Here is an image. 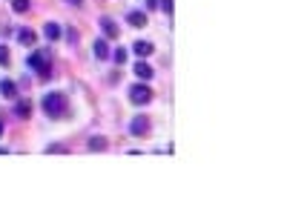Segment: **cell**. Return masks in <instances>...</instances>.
<instances>
[{"label":"cell","mask_w":307,"mask_h":215,"mask_svg":"<svg viewBox=\"0 0 307 215\" xmlns=\"http://www.w3.org/2000/svg\"><path fill=\"white\" fill-rule=\"evenodd\" d=\"M26 66L32 72H37V78H49L52 75V55L43 52V49H34L32 55L26 57Z\"/></svg>","instance_id":"6da1fadb"},{"label":"cell","mask_w":307,"mask_h":215,"mask_svg":"<svg viewBox=\"0 0 307 215\" xmlns=\"http://www.w3.org/2000/svg\"><path fill=\"white\" fill-rule=\"evenodd\" d=\"M43 112L49 115V118H63V115L69 112L66 95H63V92H49L43 98Z\"/></svg>","instance_id":"7a4b0ae2"},{"label":"cell","mask_w":307,"mask_h":215,"mask_svg":"<svg viewBox=\"0 0 307 215\" xmlns=\"http://www.w3.org/2000/svg\"><path fill=\"white\" fill-rule=\"evenodd\" d=\"M129 101L135 103V106H147V103L152 101V89H149V86H144V83H138V86H132V89H129Z\"/></svg>","instance_id":"3957f363"},{"label":"cell","mask_w":307,"mask_h":215,"mask_svg":"<svg viewBox=\"0 0 307 215\" xmlns=\"http://www.w3.org/2000/svg\"><path fill=\"white\" fill-rule=\"evenodd\" d=\"M129 132H132L135 138H144L149 132V121L147 118H141V115H135V118L129 121Z\"/></svg>","instance_id":"277c9868"},{"label":"cell","mask_w":307,"mask_h":215,"mask_svg":"<svg viewBox=\"0 0 307 215\" xmlns=\"http://www.w3.org/2000/svg\"><path fill=\"white\" fill-rule=\"evenodd\" d=\"M132 52H135L138 57H149L152 52H155V46L149 43V40H135V46H132Z\"/></svg>","instance_id":"5b68a950"},{"label":"cell","mask_w":307,"mask_h":215,"mask_svg":"<svg viewBox=\"0 0 307 215\" xmlns=\"http://www.w3.org/2000/svg\"><path fill=\"white\" fill-rule=\"evenodd\" d=\"M101 29H103L106 37H118V32H121V29H118V23H115L112 17H101Z\"/></svg>","instance_id":"8992f818"},{"label":"cell","mask_w":307,"mask_h":215,"mask_svg":"<svg viewBox=\"0 0 307 215\" xmlns=\"http://www.w3.org/2000/svg\"><path fill=\"white\" fill-rule=\"evenodd\" d=\"M43 34L49 37V40H60V37H63V29H60L57 23H46V26H43Z\"/></svg>","instance_id":"52a82bcc"},{"label":"cell","mask_w":307,"mask_h":215,"mask_svg":"<svg viewBox=\"0 0 307 215\" xmlns=\"http://www.w3.org/2000/svg\"><path fill=\"white\" fill-rule=\"evenodd\" d=\"M126 20L132 23L135 29H144V26H147V14H144V11H129V14H126Z\"/></svg>","instance_id":"ba28073f"},{"label":"cell","mask_w":307,"mask_h":215,"mask_svg":"<svg viewBox=\"0 0 307 215\" xmlns=\"http://www.w3.org/2000/svg\"><path fill=\"white\" fill-rule=\"evenodd\" d=\"M152 75H155V72H152V66H149V63H144V60H141V63H135V78L149 80Z\"/></svg>","instance_id":"9c48e42d"},{"label":"cell","mask_w":307,"mask_h":215,"mask_svg":"<svg viewBox=\"0 0 307 215\" xmlns=\"http://www.w3.org/2000/svg\"><path fill=\"white\" fill-rule=\"evenodd\" d=\"M17 40H20L23 46H34V40H37V34H34L32 29H20V32H17Z\"/></svg>","instance_id":"30bf717a"},{"label":"cell","mask_w":307,"mask_h":215,"mask_svg":"<svg viewBox=\"0 0 307 215\" xmlns=\"http://www.w3.org/2000/svg\"><path fill=\"white\" fill-rule=\"evenodd\" d=\"M14 115L26 121V118L32 115V103H29V101H17V106H14Z\"/></svg>","instance_id":"8fae6325"},{"label":"cell","mask_w":307,"mask_h":215,"mask_svg":"<svg viewBox=\"0 0 307 215\" xmlns=\"http://www.w3.org/2000/svg\"><path fill=\"white\" fill-rule=\"evenodd\" d=\"M0 92H3V98H17V86L11 80H0Z\"/></svg>","instance_id":"7c38bea8"},{"label":"cell","mask_w":307,"mask_h":215,"mask_svg":"<svg viewBox=\"0 0 307 215\" xmlns=\"http://www.w3.org/2000/svg\"><path fill=\"white\" fill-rule=\"evenodd\" d=\"M95 57H98V60H106V57H109V46H106V40H95Z\"/></svg>","instance_id":"4fadbf2b"},{"label":"cell","mask_w":307,"mask_h":215,"mask_svg":"<svg viewBox=\"0 0 307 215\" xmlns=\"http://www.w3.org/2000/svg\"><path fill=\"white\" fill-rule=\"evenodd\" d=\"M89 149H92V152H98V149L103 152V149H106V138H92V141H89Z\"/></svg>","instance_id":"5bb4252c"},{"label":"cell","mask_w":307,"mask_h":215,"mask_svg":"<svg viewBox=\"0 0 307 215\" xmlns=\"http://www.w3.org/2000/svg\"><path fill=\"white\" fill-rule=\"evenodd\" d=\"M11 9L17 11V14H23V11H29V0H11Z\"/></svg>","instance_id":"9a60e30c"},{"label":"cell","mask_w":307,"mask_h":215,"mask_svg":"<svg viewBox=\"0 0 307 215\" xmlns=\"http://www.w3.org/2000/svg\"><path fill=\"white\" fill-rule=\"evenodd\" d=\"M112 60H115V63H124V60H126V49H124V46L112 52Z\"/></svg>","instance_id":"2e32d148"},{"label":"cell","mask_w":307,"mask_h":215,"mask_svg":"<svg viewBox=\"0 0 307 215\" xmlns=\"http://www.w3.org/2000/svg\"><path fill=\"white\" fill-rule=\"evenodd\" d=\"M0 66H9V49L0 43Z\"/></svg>","instance_id":"e0dca14e"},{"label":"cell","mask_w":307,"mask_h":215,"mask_svg":"<svg viewBox=\"0 0 307 215\" xmlns=\"http://www.w3.org/2000/svg\"><path fill=\"white\" fill-rule=\"evenodd\" d=\"M161 9L167 11V14H172V0H161Z\"/></svg>","instance_id":"ac0fdd59"},{"label":"cell","mask_w":307,"mask_h":215,"mask_svg":"<svg viewBox=\"0 0 307 215\" xmlns=\"http://www.w3.org/2000/svg\"><path fill=\"white\" fill-rule=\"evenodd\" d=\"M69 6H80V3H83V0H66Z\"/></svg>","instance_id":"d6986e66"},{"label":"cell","mask_w":307,"mask_h":215,"mask_svg":"<svg viewBox=\"0 0 307 215\" xmlns=\"http://www.w3.org/2000/svg\"><path fill=\"white\" fill-rule=\"evenodd\" d=\"M0 138H3V121H0Z\"/></svg>","instance_id":"ffe728a7"}]
</instances>
